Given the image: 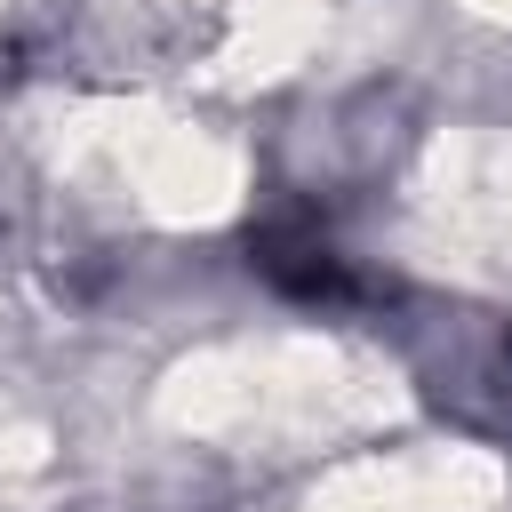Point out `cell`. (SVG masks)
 <instances>
[{
  "label": "cell",
  "instance_id": "cell-1",
  "mask_svg": "<svg viewBox=\"0 0 512 512\" xmlns=\"http://www.w3.org/2000/svg\"><path fill=\"white\" fill-rule=\"evenodd\" d=\"M256 272H264L280 296H304V304L352 296V272H344V256H336L328 240H256Z\"/></svg>",
  "mask_w": 512,
  "mask_h": 512
}]
</instances>
